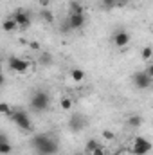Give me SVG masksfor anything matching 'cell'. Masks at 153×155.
<instances>
[{
  "instance_id": "cell-21",
  "label": "cell",
  "mask_w": 153,
  "mask_h": 155,
  "mask_svg": "<svg viewBox=\"0 0 153 155\" xmlns=\"http://www.w3.org/2000/svg\"><path fill=\"white\" fill-rule=\"evenodd\" d=\"M151 54H153V49L150 45L142 49V60H144V61H150V60H151Z\"/></svg>"
},
{
  "instance_id": "cell-9",
  "label": "cell",
  "mask_w": 153,
  "mask_h": 155,
  "mask_svg": "<svg viewBox=\"0 0 153 155\" xmlns=\"http://www.w3.org/2000/svg\"><path fill=\"white\" fill-rule=\"evenodd\" d=\"M85 124H86V121H85V116H81V114H74L69 121V128L72 132H81L85 128Z\"/></svg>"
},
{
  "instance_id": "cell-26",
  "label": "cell",
  "mask_w": 153,
  "mask_h": 155,
  "mask_svg": "<svg viewBox=\"0 0 153 155\" xmlns=\"http://www.w3.org/2000/svg\"><path fill=\"white\" fill-rule=\"evenodd\" d=\"M61 31H70V25H69V22H67V20L61 24Z\"/></svg>"
},
{
  "instance_id": "cell-8",
  "label": "cell",
  "mask_w": 153,
  "mask_h": 155,
  "mask_svg": "<svg viewBox=\"0 0 153 155\" xmlns=\"http://www.w3.org/2000/svg\"><path fill=\"white\" fill-rule=\"evenodd\" d=\"M114 43L119 47V49L126 47V45L130 43V33H128V31H122V29L115 31L114 33Z\"/></svg>"
},
{
  "instance_id": "cell-15",
  "label": "cell",
  "mask_w": 153,
  "mask_h": 155,
  "mask_svg": "<svg viewBox=\"0 0 153 155\" xmlns=\"http://www.w3.org/2000/svg\"><path fill=\"white\" fill-rule=\"evenodd\" d=\"M40 18H41L45 24H50V22L54 20V13H52L50 9H41V11H40Z\"/></svg>"
},
{
  "instance_id": "cell-1",
  "label": "cell",
  "mask_w": 153,
  "mask_h": 155,
  "mask_svg": "<svg viewBox=\"0 0 153 155\" xmlns=\"http://www.w3.org/2000/svg\"><path fill=\"white\" fill-rule=\"evenodd\" d=\"M31 144H33V148L36 150L38 155H54V153H58V150H60L58 141L49 137L47 134H36L31 139Z\"/></svg>"
},
{
  "instance_id": "cell-17",
  "label": "cell",
  "mask_w": 153,
  "mask_h": 155,
  "mask_svg": "<svg viewBox=\"0 0 153 155\" xmlns=\"http://www.w3.org/2000/svg\"><path fill=\"white\" fill-rule=\"evenodd\" d=\"M128 124H130L132 128H139V126L142 124V117L141 116H132L128 119Z\"/></svg>"
},
{
  "instance_id": "cell-25",
  "label": "cell",
  "mask_w": 153,
  "mask_h": 155,
  "mask_svg": "<svg viewBox=\"0 0 153 155\" xmlns=\"http://www.w3.org/2000/svg\"><path fill=\"white\" fill-rule=\"evenodd\" d=\"M128 2H130V0H117V2H115V7H124Z\"/></svg>"
},
{
  "instance_id": "cell-3",
  "label": "cell",
  "mask_w": 153,
  "mask_h": 155,
  "mask_svg": "<svg viewBox=\"0 0 153 155\" xmlns=\"http://www.w3.org/2000/svg\"><path fill=\"white\" fill-rule=\"evenodd\" d=\"M9 119H11L18 128H22V130H25V132H31V130H33L31 117H29L27 112H24V110H13L11 116H9Z\"/></svg>"
},
{
  "instance_id": "cell-23",
  "label": "cell",
  "mask_w": 153,
  "mask_h": 155,
  "mask_svg": "<svg viewBox=\"0 0 153 155\" xmlns=\"http://www.w3.org/2000/svg\"><path fill=\"white\" fill-rule=\"evenodd\" d=\"M90 155H105V148H101V146H97L96 150H92Z\"/></svg>"
},
{
  "instance_id": "cell-30",
  "label": "cell",
  "mask_w": 153,
  "mask_h": 155,
  "mask_svg": "<svg viewBox=\"0 0 153 155\" xmlns=\"http://www.w3.org/2000/svg\"><path fill=\"white\" fill-rule=\"evenodd\" d=\"M76 155H83V153H76Z\"/></svg>"
},
{
  "instance_id": "cell-10",
  "label": "cell",
  "mask_w": 153,
  "mask_h": 155,
  "mask_svg": "<svg viewBox=\"0 0 153 155\" xmlns=\"http://www.w3.org/2000/svg\"><path fill=\"white\" fill-rule=\"evenodd\" d=\"M85 20H86L85 15H69V18H67L70 29H81L85 25Z\"/></svg>"
},
{
  "instance_id": "cell-19",
  "label": "cell",
  "mask_w": 153,
  "mask_h": 155,
  "mask_svg": "<svg viewBox=\"0 0 153 155\" xmlns=\"http://www.w3.org/2000/svg\"><path fill=\"white\" fill-rule=\"evenodd\" d=\"M11 112H13V107L11 105H7V103H0V114L2 116H11Z\"/></svg>"
},
{
  "instance_id": "cell-18",
  "label": "cell",
  "mask_w": 153,
  "mask_h": 155,
  "mask_svg": "<svg viewBox=\"0 0 153 155\" xmlns=\"http://www.w3.org/2000/svg\"><path fill=\"white\" fill-rule=\"evenodd\" d=\"M60 107H61V110H70L72 108V99L70 97H61V101H60Z\"/></svg>"
},
{
  "instance_id": "cell-27",
  "label": "cell",
  "mask_w": 153,
  "mask_h": 155,
  "mask_svg": "<svg viewBox=\"0 0 153 155\" xmlns=\"http://www.w3.org/2000/svg\"><path fill=\"white\" fill-rule=\"evenodd\" d=\"M38 4L43 7V9H47V5H49V0H38Z\"/></svg>"
},
{
  "instance_id": "cell-5",
  "label": "cell",
  "mask_w": 153,
  "mask_h": 155,
  "mask_svg": "<svg viewBox=\"0 0 153 155\" xmlns=\"http://www.w3.org/2000/svg\"><path fill=\"white\" fill-rule=\"evenodd\" d=\"M7 63H9V67H11L15 72H18V74H25V72L29 71V61H25L24 58H18V56H11Z\"/></svg>"
},
{
  "instance_id": "cell-24",
  "label": "cell",
  "mask_w": 153,
  "mask_h": 155,
  "mask_svg": "<svg viewBox=\"0 0 153 155\" xmlns=\"http://www.w3.org/2000/svg\"><path fill=\"white\" fill-rule=\"evenodd\" d=\"M103 137H105V139H110V141H112L115 135H114V132H110V130H105V132H103Z\"/></svg>"
},
{
  "instance_id": "cell-7",
  "label": "cell",
  "mask_w": 153,
  "mask_h": 155,
  "mask_svg": "<svg viewBox=\"0 0 153 155\" xmlns=\"http://www.w3.org/2000/svg\"><path fill=\"white\" fill-rule=\"evenodd\" d=\"M151 79H153V78L148 76V74H146V71H142V72H135V74H133V85H135L137 88L144 90V88H150Z\"/></svg>"
},
{
  "instance_id": "cell-28",
  "label": "cell",
  "mask_w": 153,
  "mask_h": 155,
  "mask_svg": "<svg viewBox=\"0 0 153 155\" xmlns=\"http://www.w3.org/2000/svg\"><path fill=\"white\" fill-rule=\"evenodd\" d=\"M4 81H5V78H4V72H0V85H4Z\"/></svg>"
},
{
  "instance_id": "cell-16",
  "label": "cell",
  "mask_w": 153,
  "mask_h": 155,
  "mask_svg": "<svg viewBox=\"0 0 153 155\" xmlns=\"http://www.w3.org/2000/svg\"><path fill=\"white\" fill-rule=\"evenodd\" d=\"M52 60H54V58H52V54H49V52H41L38 61L43 65V67H49V65L52 63Z\"/></svg>"
},
{
  "instance_id": "cell-11",
  "label": "cell",
  "mask_w": 153,
  "mask_h": 155,
  "mask_svg": "<svg viewBox=\"0 0 153 155\" xmlns=\"http://www.w3.org/2000/svg\"><path fill=\"white\" fill-rule=\"evenodd\" d=\"M11 152H13L11 143L7 141V137H5V135H2V134H0V155H9Z\"/></svg>"
},
{
  "instance_id": "cell-4",
  "label": "cell",
  "mask_w": 153,
  "mask_h": 155,
  "mask_svg": "<svg viewBox=\"0 0 153 155\" xmlns=\"http://www.w3.org/2000/svg\"><path fill=\"white\" fill-rule=\"evenodd\" d=\"M150 150H151V143L148 139L137 137L133 141V146H132V153L133 155H146V153H150Z\"/></svg>"
},
{
  "instance_id": "cell-12",
  "label": "cell",
  "mask_w": 153,
  "mask_h": 155,
  "mask_svg": "<svg viewBox=\"0 0 153 155\" xmlns=\"http://www.w3.org/2000/svg\"><path fill=\"white\" fill-rule=\"evenodd\" d=\"M2 29H4L5 33H13L15 29H18V25H16V22H15L13 18H5V20L2 22Z\"/></svg>"
},
{
  "instance_id": "cell-6",
  "label": "cell",
  "mask_w": 153,
  "mask_h": 155,
  "mask_svg": "<svg viewBox=\"0 0 153 155\" xmlns=\"http://www.w3.org/2000/svg\"><path fill=\"white\" fill-rule=\"evenodd\" d=\"M11 18H13V20L16 22V25L22 27V29H27V27L31 25V15H29L27 11H24V9H18Z\"/></svg>"
},
{
  "instance_id": "cell-14",
  "label": "cell",
  "mask_w": 153,
  "mask_h": 155,
  "mask_svg": "<svg viewBox=\"0 0 153 155\" xmlns=\"http://www.w3.org/2000/svg\"><path fill=\"white\" fill-rule=\"evenodd\" d=\"M69 76L72 78L76 83H79V81H83V79H85V71H83V69H70Z\"/></svg>"
},
{
  "instance_id": "cell-29",
  "label": "cell",
  "mask_w": 153,
  "mask_h": 155,
  "mask_svg": "<svg viewBox=\"0 0 153 155\" xmlns=\"http://www.w3.org/2000/svg\"><path fill=\"white\" fill-rule=\"evenodd\" d=\"M0 72H2V61H0Z\"/></svg>"
},
{
  "instance_id": "cell-2",
  "label": "cell",
  "mask_w": 153,
  "mask_h": 155,
  "mask_svg": "<svg viewBox=\"0 0 153 155\" xmlns=\"http://www.w3.org/2000/svg\"><path fill=\"white\" fill-rule=\"evenodd\" d=\"M49 103H50V97L45 90H36L31 96V108L34 112H45L49 108Z\"/></svg>"
},
{
  "instance_id": "cell-22",
  "label": "cell",
  "mask_w": 153,
  "mask_h": 155,
  "mask_svg": "<svg viewBox=\"0 0 153 155\" xmlns=\"http://www.w3.org/2000/svg\"><path fill=\"white\" fill-rule=\"evenodd\" d=\"M115 2H117V0H103V7H105V9H114Z\"/></svg>"
},
{
  "instance_id": "cell-20",
  "label": "cell",
  "mask_w": 153,
  "mask_h": 155,
  "mask_svg": "<svg viewBox=\"0 0 153 155\" xmlns=\"http://www.w3.org/2000/svg\"><path fill=\"white\" fill-rule=\"evenodd\" d=\"M97 146H99V143H97L96 139H90V141L86 143V146H85V152H86V153H90V152H92V150H96Z\"/></svg>"
},
{
  "instance_id": "cell-13",
  "label": "cell",
  "mask_w": 153,
  "mask_h": 155,
  "mask_svg": "<svg viewBox=\"0 0 153 155\" xmlns=\"http://www.w3.org/2000/svg\"><path fill=\"white\" fill-rule=\"evenodd\" d=\"M69 7H70V15H85V7L79 2H76V0H72L69 4Z\"/></svg>"
}]
</instances>
